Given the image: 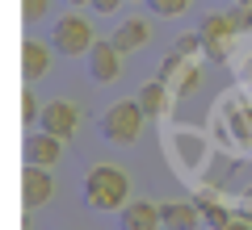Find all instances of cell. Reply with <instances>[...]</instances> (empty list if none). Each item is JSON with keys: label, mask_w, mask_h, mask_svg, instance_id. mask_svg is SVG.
<instances>
[{"label": "cell", "mask_w": 252, "mask_h": 230, "mask_svg": "<svg viewBox=\"0 0 252 230\" xmlns=\"http://www.w3.org/2000/svg\"><path fill=\"white\" fill-rule=\"evenodd\" d=\"M84 205L97 213H122L126 197H130V176L118 163H97L84 172Z\"/></svg>", "instance_id": "6da1fadb"}, {"label": "cell", "mask_w": 252, "mask_h": 230, "mask_svg": "<svg viewBox=\"0 0 252 230\" xmlns=\"http://www.w3.org/2000/svg\"><path fill=\"white\" fill-rule=\"evenodd\" d=\"M143 105L139 101H114V105L101 113V138L114 142V147H130V142L143 134Z\"/></svg>", "instance_id": "7a4b0ae2"}, {"label": "cell", "mask_w": 252, "mask_h": 230, "mask_svg": "<svg viewBox=\"0 0 252 230\" xmlns=\"http://www.w3.org/2000/svg\"><path fill=\"white\" fill-rule=\"evenodd\" d=\"M93 42H97V34H93L89 17H80V13H63V17H55V26H51L55 54H63V59H84V54L93 51Z\"/></svg>", "instance_id": "3957f363"}, {"label": "cell", "mask_w": 252, "mask_h": 230, "mask_svg": "<svg viewBox=\"0 0 252 230\" xmlns=\"http://www.w3.org/2000/svg\"><path fill=\"white\" fill-rule=\"evenodd\" d=\"M202 54H206L210 63H227V54H231V42L235 34H240V26H235L231 13H210L206 21H202Z\"/></svg>", "instance_id": "277c9868"}, {"label": "cell", "mask_w": 252, "mask_h": 230, "mask_svg": "<svg viewBox=\"0 0 252 230\" xmlns=\"http://www.w3.org/2000/svg\"><path fill=\"white\" fill-rule=\"evenodd\" d=\"M122 59H126V54L118 51L109 38H101V42H93V51L84 54V71H89L93 84H101V88H105V84H114L118 76H122Z\"/></svg>", "instance_id": "5b68a950"}, {"label": "cell", "mask_w": 252, "mask_h": 230, "mask_svg": "<svg viewBox=\"0 0 252 230\" xmlns=\"http://www.w3.org/2000/svg\"><path fill=\"white\" fill-rule=\"evenodd\" d=\"M76 126H80V109L72 105V101H46L42 105V117H38V130L55 134V138H72Z\"/></svg>", "instance_id": "8992f818"}, {"label": "cell", "mask_w": 252, "mask_h": 230, "mask_svg": "<svg viewBox=\"0 0 252 230\" xmlns=\"http://www.w3.org/2000/svg\"><path fill=\"white\" fill-rule=\"evenodd\" d=\"M51 188H55V180H51V168H38V163H26L21 168V209H42L46 201H51Z\"/></svg>", "instance_id": "52a82bcc"}, {"label": "cell", "mask_w": 252, "mask_h": 230, "mask_svg": "<svg viewBox=\"0 0 252 230\" xmlns=\"http://www.w3.org/2000/svg\"><path fill=\"white\" fill-rule=\"evenodd\" d=\"M63 159V138L46 130H30L26 134V163H38V168H55Z\"/></svg>", "instance_id": "ba28073f"}, {"label": "cell", "mask_w": 252, "mask_h": 230, "mask_svg": "<svg viewBox=\"0 0 252 230\" xmlns=\"http://www.w3.org/2000/svg\"><path fill=\"white\" fill-rule=\"evenodd\" d=\"M118 230H164L160 205L156 201H126L122 218H118Z\"/></svg>", "instance_id": "9c48e42d"}, {"label": "cell", "mask_w": 252, "mask_h": 230, "mask_svg": "<svg viewBox=\"0 0 252 230\" xmlns=\"http://www.w3.org/2000/svg\"><path fill=\"white\" fill-rule=\"evenodd\" d=\"M51 42H38V38H26L21 42V80L26 84H38L46 76V67H51Z\"/></svg>", "instance_id": "30bf717a"}, {"label": "cell", "mask_w": 252, "mask_h": 230, "mask_svg": "<svg viewBox=\"0 0 252 230\" xmlns=\"http://www.w3.org/2000/svg\"><path fill=\"white\" fill-rule=\"evenodd\" d=\"M160 80H164V84H172L177 92H189L193 84H198V67H193V59H189V54L172 51L168 59L160 63Z\"/></svg>", "instance_id": "8fae6325"}, {"label": "cell", "mask_w": 252, "mask_h": 230, "mask_svg": "<svg viewBox=\"0 0 252 230\" xmlns=\"http://www.w3.org/2000/svg\"><path fill=\"white\" fill-rule=\"evenodd\" d=\"M147 38H152V26H147V17H126L122 26L109 34V42H114L122 54H135V51H143V46H147Z\"/></svg>", "instance_id": "7c38bea8"}, {"label": "cell", "mask_w": 252, "mask_h": 230, "mask_svg": "<svg viewBox=\"0 0 252 230\" xmlns=\"http://www.w3.org/2000/svg\"><path fill=\"white\" fill-rule=\"evenodd\" d=\"M160 218H164V230H198L202 226V205L198 201H164Z\"/></svg>", "instance_id": "4fadbf2b"}, {"label": "cell", "mask_w": 252, "mask_h": 230, "mask_svg": "<svg viewBox=\"0 0 252 230\" xmlns=\"http://www.w3.org/2000/svg\"><path fill=\"white\" fill-rule=\"evenodd\" d=\"M135 101L143 105L147 117H164V113H168V101H172V97H168V84H164V80H147L143 88L135 92Z\"/></svg>", "instance_id": "5bb4252c"}, {"label": "cell", "mask_w": 252, "mask_h": 230, "mask_svg": "<svg viewBox=\"0 0 252 230\" xmlns=\"http://www.w3.org/2000/svg\"><path fill=\"white\" fill-rule=\"evenodd\" d=\"M231 222H235V213L227 209V205H219V201L202 205V226L206 230H223V226H231Z\"/></svg>", "instance_id": "9a60e30c"}, {"label": "cell", "mask_w": 252, "mask_h": 230, "mask_svg": "<svg viewBox=\"0 0 252 230\" xmlns=\"http://www.w3.org/2000/svg\"><path fill=\"white\" fill-rule=\"evenodd\" d=\"M38 117H42V101H38V97H34V88L26 84V88H21V122H26L30 130H34V122H38Z\"/></svg>", "instance_id": "2e32d148"}, {"label": "cell", "mask_w": 252, "mask_h": 230, "mask_svg": "<svg viewBox=\"0 0 252 230\" xmlns=\"http://www.w3.org/2000/svg\"><path fill=\"white\" fill-rule=\"evenodd\" d=\"M152 17H181L189 9V0H143Z\"/></svg>", "instance_id": "e0dca14e"}, {"label": "cell", "mask_w": 252, "mask_h": 230, "mask_svg": "<svg viewBox=\"0 0 252 230\" xmlns=\"http://www.w3.org/2000/svg\"><path fill=\"white\" fill-rule=\"evenodd\" d=\"M51 13V0H21V17L26 21H42Z\"/></svg>", "instance_id": "ac0fdd59"}, {"label": "cell", "mask_w": 252, "mask_h": 230, "mask_svg": "<svg viewBox=\"0 0 252 230\" xmlns=\"http://www.w3.org/2000/svg\"><path fill=\"white\" fill-rule=\"evenodd\" d=\"M172 51H181V54H189V59H193V54L202 51V34H181Z\"/></svg>", "instance_id": "d6986e66"}, {"label": "cell", "mask_w": 252, "mask_h": 230, "mask_svg": "<svg viewBox=\"0 0 252 230\" xmlns=\"http://www.w3.org/2000/svg\"><path fill=\"white\" fill-rule=\"evenodd\" d=\"M89 9H93V13H97V17H114V13H118V9H122V0H93Z\"/></svg>", "instance_id": "ffe728a7"}, {"label": "cell", "mask_w": 252, "mask_h": 230, "mask_svg": "<svg viewBox=\"0 0 252 230\" xmlns=\"http://www.w3.org/2000/svg\"><path fill=\"white\" fill-rule=\"evenodd\" d=\"M235 218H248L252 222V188H244L240 201H235Z\"/></svg>", "instance_id": "44dd1931"}, {"label": "cell", "mask_w": 252, "mask_h": 230, "mask_svg": "<svg viewBox=\"0 0 252 230\" xmlns=\"http://www.w3.org/2000/svg\"><path fill=\"white\" fill-rule=\"evenodd\" d=\"M231 17H235L240 29H252V9H240V13H231Z\"/></svg>", "instance_id": "7402d4cb"}, {"label": "cell", "mask_w": 252, "mask_h": 230, "mask_svg": "<svg viewBox=\"0 0 252 230\" xmlns=\"http://www.w3.org/2000/svg\"><path fill=\"white\" fill-rule=\"evenodd\" d=\"M223 230H252V222H248V218H235L231 226H223Z\"/></svg>", "instance_id": "603a6c76"}, {"label": "cell", "mask_w": 252, "mask_h": 230, "mask_svg": "<svg viewBox=\"0 0 252 230\" xmlns=\"http://www.w3.org/2000/svg\"><path fill=\"white\" fill-rule=\"evenodd\" d=\"M240 80H244V84H252V59H248V63L240 67Z\"/></svg>", "instance_id": "cb8c5ba5"}, {"label": "cell", "mask_w": 252, "mask_h": 230, "mask_svg": "<svg viewBox=\"0 0 252 230\" xmlns=\"http://www.w3.org/2000/svg\"><path fill=\"white\" fill-rule=\"evenodd\" d=\"M63 4H67V9H89L93 0H63Z\"/></svg>", "instance_id": "d4e9b609"}, {"label": "cell", "mask_w": 252, "mask_h": 230, "mask_svg": "<svg viewBox=\"0 0 252 230\" xmlns=\"http://www.w3.org/2000/svg\"><path fill=\"white\" fill-rule=\"evenodd\" d=\"M240 9H252V0H240Z\"/></svg>", "instance_id": "484cf974"}]
</instances>
